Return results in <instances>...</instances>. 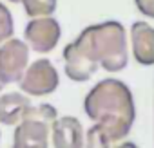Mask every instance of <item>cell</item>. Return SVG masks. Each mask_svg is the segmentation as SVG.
<instances>
[{
  "label": "cell",
  "mask_w": 154,
  "mask_h": 148,
  "mask_svg": "<svg viewBox=\"0 0 154 148\" xmlns=\"http://www.w3.org/2000/svg\"><path fill=\"white\" fill-rule=\"evenodd\" d=\"M56 110L47 103L40 107H29L22 117V125L15 132V146L26 144H47V125H53Z\"/></svg>",
  "instance_id": "1"
},
{
  "label": "cell",
  "mask_w": 154,
  "mask_h": 148,
  "mask_svg": "<svg viewBox=\"0 0 154 148\" xmlns=\"http://www.w3.org/2000/svg\"><path fill=\"white\" fill-rule=\"evenodd\" d=\"M136 6L147 16H152L154 15V0H136Z\"/></svg>",
  "instance_id": "10"
},
{
  "label": "cell",
  "mask_w": 154,
  "mask_h": 148,
  "mask_svg": "<svg viewBox=\"0 0 154 148\" xmlns=\"http://www.w3.org/2000/svg\"><path fill=\"white\" fill-rule=\"evenodd\" d=\"M132 38H134V52L136 58L145 63L150 65L154 61V49H152V29L145 24H134L132 27Z\"/></svg>",
  "instance_id": "7"
},
{
  "label": "cell",
  "mask_w": 154,
  "mask_h": 148,
  "mask_svg": "<svg viewBox=\"0 0 154 148\" xmlns=\"http://www.w3.org/2000/svg\"><path fill=\"white\" fill-rule=\"evenodd\" d=\"M31 107L29 99L13 92V94H6L0 98V121L4 125H17L18 121H22L26 110Z\"/></svg>",
  "instance_id": "5"
},
{
  "label": "cell",
  "mask_w": 154,
  "mask_h": 148,
  "mask_svg": "<svg viewBox=\"0 0 154 148\" xmlns=\"http://www.w3.org/2000/svg\"><path fill=\"white\" fill-rule=\"evenodd\" d=\"M11 2H22V0H11Z\"/></svg>",
  "instance_id": "12"
},
{
  "label": "cell",
  "mask_w": 154,
  "mask_h": 148,
  "mask_svg": "<svg viewBox=\"0 0 154 148\" xmlns=\"http://www.w3.org/2000/svg\"><path fill=\"white\" fill-rule=\"evenodd\" d=\"M13 33V20H11V13L8 11L6 6L0 4V42H4L6 38H9Z\"/></svg>",
  "instance_id": "9"
},
{
  "label": "cell",
  "mask_w": 154,
  "mask_h": 148,
  "mask_svg": "<svg viewBox=\"0 0 154 148\" xmlns=\"http://www.w3.org/2000/svg\"><path fill=\"white\" fill-rule=\"evenodd\" d=\"M56 85H58V74L54 67H51L49 60H38L36 63H33L20 83L22 90L35 96L49 94L56 89Z\"/></svg>",
  "instance_id": "3"
},
{
  "label": "cell",
  "mask_w": 154,
  "mask_h": 148,
  "mask_svg": "<svg viewBox=\"0 0 154 148\" xmlns=\"http://www.w3.org/2000/svg\"><path fill=\"white\" fill-rule=\"evenodd\" d=\"M26 36L31 42V45H33L35 51L47 52L58 42L60 27L51 18H47V20H33L27 25V29H26Z\"/></svg>",
  "instance_id": "4"
},
{
  "label": "cell",
  "mask_w": 154,
  "mask_h": 148,
  "mask_svg": "<svg viewBox=\"0 0 154 148\" xmlns=\"http://www.w3.org/2000/svg\"><path fill=\"white\" fill-rule=\"evenodd\" d=\"M4 85H6V83H4L2 80H0V90H2V89H4Z\"/></svg>",
  "instance_id": "11"
},
{
  "label": "cell",
  "mask_w": 154,
  "mask_h": 148,
  "mask_svg": "<svg viewBox=\"0 0 154 148\" xmlns=\"http://www.w3.org/2000/svg\"><path fill=\"white\" fill-rule=\"evenodd\" d=\"M27 15L38 16V15H49L56 7V0H22Z\"/></svg>",
  "instance_id": "8"
},
{
  "label": "cell",
  "mask_w": 154,
  "mask_h": 148,
  "mask_svg": "<svg viewBox=\"0 0 154 148\" xmlns=\"http://www.w3.org/2000/svg\"><path fill=\"white\" fill-rule=\"evenodd\" d=\"M27 63V47L20 40H9L0 47V80L4 83L18 81Z\"/></svg>",
  "instance_id": "2"
},
{
  "label": "cell",
  "mask_w": 154,
  "mask_h": 148,
  "mask_svg": "<svg viewBox=\"0 0 154 148\" xmlns=\"http://www.w3.org/2000/svg\"><path fill=\"white\" fill-rule=\"evenodd\" d=\"M56 146H78L82 144V126L74 117H63L53 123Z\"/></svg>",
  "instance_id": "6"
}]
</instances>
